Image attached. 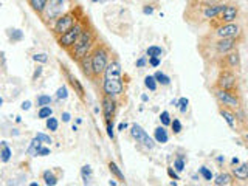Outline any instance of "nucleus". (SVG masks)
Masks as SVG:
<instances>
[{
    "label": "nucleus",
    "mask_w": 248,
    "mask_h": 186,
    "mask_svg": "<svg viewBox=\"0 0 248 186\" xmlns=\"http://www.w3.org/2000/svg\"><path fill=\"white\" fill-rule=\"evenodd\" d=\"M96 44L98 42H96L95 30L92 28L90 23H87V27L82 30L81 36L78 37L76 44L73 45V48L68 50L70 58H72L75 62H79L84 56H87V54H90L93 51V48H95Z\"/></svg>",
    "instance_id": "obj_1"
},
{
    "label": "nucleus",
    "mask_w": 248,
    "mask_h": 186,
    "mask_svg": "<svg viewBox=\"0 0 248 186\" xmlns=\"http://www.w3.org/2000/svg\"><path fill=\"white\" fill-rule=\"evenodd\" d=\"M81 17H84L82 16V10L81 8H72V10L65 11L64 14L61 16V17L53 23L51 25V33L54 37H59L61 34L67 33V31L75 27V23L79 20Z\"/></svg>",
    "instance_id": "obj_2"
},
{
    "label": "nucleus",
    "mask_w": 248,
    "mask_h": 186,
    "mask_svg": "<svg viewBox=\"0 0 248 186\" xmlns=\"http://www.w3.org/2000/svg\"><path fill=\"white\" fill-rule=\"evenodd\" d=\"M110 50L107 48L104 44H96L95 48L92 51V62H93V73H95V79L103 76L106 68L110 62Z\"/></svg>",
    "instance_id": "obj_3"
},
{
    "label": "nucleus",
    "mask_w": 248,
    "mask_h": 186,
    "mask_svg": "<svg viewBox=\"0 0 248 186\" xmlns=\"http://www.w3.org/2000/svg\"><path fill=\"white\" fill-rule=\"evenodd\" d=\"M87 23H89V20H87V17H81L79 20H78L76 23H75V27H72L70 28L67 33H64V34H61L59 37H56V41H58V45L61 46V48H64V50H70V48H73V45L76 44V41H78V37L81 36V33H82V30L87 27Z\"/></svg>",
    "instance_id": "obj_4"
},
{
    "label": "nucleus",
    "mask_w": 248,
    "mask_h": 186,
    "mask_svg": "<svg viewBox=\"0 0 248 186\" xmlns=\"http://www.w3.org/2000/svg\"><path fill=\"white\" fill-rule=\"evenodd\" d=\"M68 0H48V5H46V10L42 16V20L44 23H46V25H53L54 22H56L62 14H64L65 11V5H67Z\"/></svg>",
    "instance_id": "obj_5"
},
{
    "label": "nucleus",
    "mask_w": 248,
    "mask_h": 186,
    "mask_svg": "<svg viewBox=\"0 0 248 186\" xmlns=\"http://www.w3.org/2000/svg\"><path fill=\"white\" fill-rule=\"evenodd\" d=\"M213 93H214V98L219 101L220 106L232 108V110L240 107V99L236 95V92H230V90H223V89H219V87H214Z\"/></svg>",
    "instance_id": "obj_6"
},
{
    "label": "nucleus",
    "mask_w": 248,
    "mask_h": 186,
    "mask_svg": "<svg viewBox=\"0 0 248 186\" xmlns=\"http://www.w3.org/2000/svg\"><path fill=\"white\" fill-rule=\"evenodd\" d=\"M216 87L223 89V90H230V92H236L237 89V78L232 70L228 68H222L219 76L216 79Z\"/></svg>",
    "instance_id": "obj_7"
},
{
    "label": "nucleus",
    "mask_w": 248,
    "mask_h": 186,
    "mask_svg": "<svg viewBox=\"0 0 248 186\" xmlns=\"http://www.w3.org/2000/svg\"><path fill=\"white\" fill-rule=\"evenodd\" d=\"M237 41L239 37H222L217 39L214 42V51L217 56H225L231 51H234V48L237 46Z\"/></svg>",
    "instance_id": "obj_8"
},
{
    "label": "nucleus",
    "mask_w": 248,
    "mask_h": 186,
    "mask_svg": "<svg viewBox=\"0 0 248 186\" xmlns=\"http://www.w3.org/2000/svg\"><path fill=\"white\" fill-rule=\"evenodd\" d=\"M130 135L134 137L137 140V143L140 144H143L146 149H154L155 147V143L157 141H154V140L149 137V134L141 127V126H138V124H132V127H130Z\"/></svg>",
    "instance_id": "obj_9"
},
{
    "label": "nucleus",
    "mask_w": 248,
    "mask_h": 186,
    "mask_svg": "<svg viewBox=\"0 0 248 186\" xmlns=\"http://www.w3.org/2000/svg\"><path fill=\"white\" fill-rule=\"evenodd\" d=\"M103 93L112 98L121 96L124 93L123 79H103Z\"/></svg>",
    "instance_id": "obj_10"
},
{
    "label": "nucleus",
    "mask_w": 248,
    "mask_h": 186,
    "mask_svg": "<svg viewBox=\"0 0 248 186\" xmlns=\"http://www.w3.org/2000/svg\"><path fill=\"white\" fill-rule=\"evenodd\" d=\"M237 16H239V6L232 5V3H227V5H225V8H223V11L219 14V17L214 19V20H217V27H219V25H223V23L236 22Z\"/></svg>",
    "instance_id": "obj_11"
},
{
    "label": "nucleus",
    "mask_w": 248,
    "mask_h": 186,
    "mask_svg": "<svg viewBox=\"0 0 248 186\" xmlns=\"http://www.w3.org/2000/svg\"><path fill=\"white\" fill-rule=\"evenodd\" d=\"M101 106H103V115H104L106 123L107 121H113L115 113H116V108H118V103H116V98L103 95V99H101Z\"/></svg>",
    "instance_id": "obj_12"
},
{
    "label": "nucleus",
    "mask_w": 248,
    "mask_h": 186,
    "mask_svg": "<svg viewBox=\"0 0 248 186\" xmlns=\"http://www.w3.org/2000/svg\"><path fill=\"white\" fill-rule=\"evenodd\" d=\"M214 34L217 36V39L222 37H239L240 36V27L236 22L232 23H223V25H219L216 28Z\"/></svg>",
    "instance_id": "obj_13"
},
{
    "label": "nucleus",
    "mask_w": 248,
    "mask_h": 186,
    "mask_svg": "<svg viewBox=\"0 0 248 186\" xmlns=\"http://www.w3.org/2000/svg\"><path fill=\"white\" fill-rule=\"evenodd\" d=\"M227 3H213V5H208L205 8H202V17H203L205 20H209L213 22L214 19L219 17V14L223 11V8Z\"/></svg>",
    "instance_id": "obj_14"
},
{
    "label": "nucleus",
    "mask_w": 248,
    "mask_h": 186,
    "mask_svg": "<svg viewBox=\"0 0 248 186\" xmlns=\"http://www.w3.org/2000/svg\"><path fill=\"white\" fill-rule=\"evenodd\" d=\"M104 79H123V70L121 64L116 59H112L104 72Z\"/></svg>",
    "instance_id": "obj_15"
},
{
    "label": "nucleus",
    "mask_w": 248,
    "mask_h": 186,
    "mask_svg": "<svg viewBox=\"0 0 248 186\" xmlns=\"http://www.w3.org/2000/svg\"><path fill=\"white\" fill-rule=\"evenodd\" d=\"M61 67H62V72H64V75H65V78H67V81H68V84L72 85L73 87V90H75V93L78 96H79L81 99H84V93H85V90H84V87H82V84L76 79V78L68 72V68L64 65V64H61Z\"/></svg>",
    "instance_id": "obj_16"
},
{
    "label": "nucleus",
    "mask_w": 248,
    "mask_h": 186,
    "mask_svg": "<svg viewBox=\"0 0 248 186\" xmlns=\"http://www.w3.org/2000/svg\"><path fill=\"white\" fill-rule=\"evenodd\" d=\"M222 64L223 67L222 68H228V70H236L240 67V56L237 50L236 51H231L228 54H225L223 59H222Z\"/></svg>",
    "instance_id": "obj_17"
},
{
    "label": "nucleus",
    "mask_w": 248,
    "mask_h": 186,
    "mask_svg": "<svg viewBox=\"0 0 248 186\" xmlns=\"http://www.w3.org/2000/svg\"><path fill=\"white\" fill-rule=\"evenodd\" d=\"M79 67H81V72L84 73L85 78H89V79L95 81V73H93V62H92V53L87 54V56H84L79 62Z\"/></svg>",
    "instance_id": "obj_18"
},
{
    "label": "nucleus",
    "mask_w": 248,
    "mask_h": 186,
    "mask_svg": "<svg viewBox=\"0 0 248 186\" xmlns=\"http://www.w3.org/2000/svg\"><path fill=\"white\" fill-rule=\"evenodd\" d=\"M220 115L222 118L227 121V124L231 127V129H236L237 126V118H236V113L232 112V108H228V107H220Z\"/></svg>",
    "instance_id": "obj_19"
},
{
    "label": "nucleus",
    "mask_w": 248,
    "mask_h": 186,
    "mask_svg": "<svg viewBox=\"0 0 248 186\" xmlns=\"http://www.w3.org/2000/svg\"><path fill=\"white\" fill-rule=\"evenodd\" d=\"M231 174L237 180H248V163H242V165L239 163L231 169Z\"/></svg>",
    "instance_id": "obj_20"
},
{
    "label": "nucleus",
    "mask_w": 248,
    "mask_h": 186,
    "mask_svg": "<svg viewBox=\"0 0 248 186\" xmlns=\"http://www.w3.org/2000/svg\"><path fill=\"white\" fill-rule=\"evenodd\" d=\"M27 2L31 6V10H33L39 17H42L46 10V5H48V0H27Z\"/></svg>",
    "instance_id": "obj_21"
},
{
    "label": "nucleus",
    "mask_w": 248,
    "mask_h": 186,
    "mask_svg": "<svg viewBox=\"0 0 248 186\" xmlns=\"http://www.w3.org/2000/svg\"><path fill=\"white\" fill-rule=\"evenodd\" d=\"M232 182H234V175L230 172H220L219 175L214 177L216 186H228V185H232Z\"/></svg>",
    "instance_id": "obj_22"
},
{
    "label": "nucleus",
    "mask_w": 248,
    "mask_h": 186,
    "mask_svg": "<svg viewBox=\"0 0 248 186\" xmlns=\"http://www.w3.org/2000/svg\"><path fill=\"white\" fill-rule=\"evenodd\" d=\"M42 180L46 186H56L59 183V178L58 175L53 172L51 169H46L44 170V174H42Z\"/></svg>",
    "instance_id": "obj_23"
},
{
    "label": "nucleus",
    "mask_w": 248,
    "mask_h": 186,
    "mask_svg": "<svg viewBox=\"0 0 248 186\" xmlns=\"http://www.w3.org/2000/svg\"><path fill=\"white\" fill-rule=\"evenodd\" d=\"M154 138H155V141L157 143H161V144H165L168 143V140H169V135H168V130L165 129V126H158L157 129H155L154 132Z\"/></svg>",
    "instance_id": "obj_24"
},
{
    "label": "nucleus",
    "mask_w": 248,
    "mask_h": 186,
    "mask_svg": "<svg viewBox=\"0 0 248 186\" xmlns=\"http://www.w3.org/2000/svg\"><path fill=\"white\" fill-rule=\"evenodd\" d=\"M44 146V143L41 141L39 138H33V141L30 143V147H28V154L30 155H33V157H37V154H39V151H41V147Z\"/></svg>",
    "instance_id": "obj_25"
},
{
    "label": "nucleus",
    "mask_w": 248,
    "mask_h": 186,
    "mask_svg": "<svg viewBox=\"0 0 248 186\" xmlns=\"http://www.w3.org/2000/svg\"><path fill=\"white\" fill-rule=\"evenodd\" d=\"M163 48L161 46H157V45H151L149 48L146 50V56L147 58H161L163 56Z\"/></svg>",
    "instance_id": "obj_26"
},
{
    "label": "nucleus",
    "mask_w": 248,
    "mask_h": 186,
    "mask_svg": "<svg viewBox=\"0 0 248 186\" xmlns=\"http://www.w3.org/2000/svg\"><path fill=\"white\" fill-rule=\"evenodd\" d=\"M108 170H110L112 172V175H115L116 178H118L120 182H123L124 183V180H126V178H124V174L121 172V169L116 166V163H113V161H108Z\"/></svg>",
    "instance_id": "obj_27"
},
{
    "label": "nucleus",
    "mask_w": 248,
    "mask_h": 186,
    "mask_svg": "<svg viewBox=\"0 0 248 186\" xmlns=\"http://www.w3.org/2000/svg\"><path fill=\"white\" fill-rule=\"evenodd\" d=\"M11 149L8 147L6 141H2V152H0V160H2V163H8L11 160Z\"/></svg>",
    "instance_id": "obj_28"
},
{
    "label": "nucleus",
    "mask_w": 248,
    "mask_h": 186,
    "mask_svg": "<svg viewBox=\"0 0 248 186\" xmlns=\"http://www.w3.org/2000/svg\"><path fill=\"white\" fill-rule=\"evenodd\" d=\"M144 85H146V89H149L151 92H155L158 87V82H157V79H155L154 75H147L144 78Z\"/></svg>",
    "instance_id": "obj_29"
},
{
    "label": "nucleus",
    "mask_w": 248,
    "mask_h": 186,
    "mask_svg": "<svg viewBox=\"0 0 248 186\" xmlns=\"http://www.w3.org/2000/svg\"><path fill=\"white\" fill-rule=\"evenodd\" d=\"M50 116H53V108H51L50 106L39 107V110H37V118L46 120V118H50Z\"/></svg>",
    "instance_id": "obj_30"
},
{
    "label": "nucleus",
    "mask_w": 248,
    "mask_h": 186,
    "mask_svg": "<svg viewBox=\"0 0 248 186\" xmlns=\"http://www.w3.org/2000/svg\"><path fill=\"white\" fill-rule=\"evenodd\" d=\"M81 177H82V182L85 185H89L92 182V168L89 165H85L81 168Z\"/></svg>",
    "instance_id": "obj_31"
},
{
    "label": "nucleus",
    "mask_w": 248,
    "mask_h": 186,
    "mask_svg": "<svg viewBox=\"0 0 248 186\" xmlns=\"http://www.w3.org/2000/svg\"><path fill=\"white\" fill-rule=\"evenodd\" d=\"M51 96L50 95H45V93H42V95H39L36 98V104L37 107H44V106H50L51 104Z\"/></svg>",
    "instance_id": "obj_32"
},
{
    "label": "nucleus",
    "mask_w": 248,
    "mask_h": 186,
    "mask_svg": "<svg viewBox=\"0 0 248 186\" xmlns=\"http://www.w3.org/2000/svg\"><path fill=\"white\" fill-rule=\"evenodd\" d=\"M45 124H46V129H48L50 132H58V127H59L58 118H54V116H50V118L45 120Z\"/></svg>",
    "instance_id": "obj_33"
},
{
    "label": "nucleus",
    "mask_w": 248,
    "mask_h": 186,
    "mask_svg": "<svg viewBox=\"0 0 248 186\" xmlns=\"http://www.w3.org/2000/svg\"><path fill=\"white\" fill-rule=\"evenodd\" d=\"M154 76H155V79H157V82L161 84V85H165V87L170 84V78L168 75H165L163 72H155Z\"/></svg>",
    "instance_id": "obj_34"
},
{
    "label": "nucleus",
    "mask_w": 248,
    "mask_h": 186,
    "mask_svg": "<svg viewBox=\"0 0 248 186\" xmlns=\"http://www.w3.org/2000/svg\"><path fill=\"white\" fill-rule=\"evenodd\" d=\"M185 166H186V160L183 155H178V157L174 160V169L177 170V172H182V170H185Z\"/></svg>",
    "instance_id": "obj_35"
},
{
    "label": "nucleus",
    "mask_w": 248,
    "mask_h": 186,
    "mask_svg": "<svg viewBox=\"0 0 248 186\" xmlns=\"http://www.w3.org/2000/svg\"><path fill=\"white\" fill-rule=\"evenodd\" d=\"M8 37H10L13 42H19L23 39V33L20 30H8Z\"/></svg>",
    "instance_id": "obj_36"
},
{
    "label": "nucleus",
    "mask_w": 248,
    "mask_h": 186,
    "mask_svg": "<svg viewBox=\"0 0 248 186\" xmlns=\"http://www.w3.org/2000/svg\"><path fill=\"white\" fill-rule=\"evenodd\" d=\"M199 174L203 177V180H206V182H211L213 178H214V175H213V172L209 170L206 166H202L200 169H199Z\"/></svg>",
    "instance_id": "obj_37"
},
{
    "label": "nucleus",
    "mask_w": 248,
    "mask_h": 186,
    "mask_svg": "<svg viewBox=\"0 0 248 186\" xmlns=\"http://www.w3.org/2000/svg\"><path fill=\"white\" fill-rule=\"evenodd\" d=\"M188 106H189V99L188 98H180L177 101V107L180 108L182 113H186V110H188Z\"/></svg>",
    "instance_id": "obj_38"
},
{
    "label": "nucleus",
    "mask_w": 248,
    "mask_h": 186,
    "mask_svg": "<svg viewBox=\"0 0 248 186\" xmlns=\"http://www.w3.org/2000/svg\"><path fill=\"white\" fill-rule=\"evenodd\" d=\"M160 121H161V124L163 126H170V123H172V120H170V115H169V112L168 110H163L161 112V115H160Z\"/></svg>",
    "instance_id": "obj_39"
},
{
    "label": "nucleus",
    "mask_w": 248,
    "mask_h": 186,
    "mask_svg": "<svg viewBox=\"0 0 248 186\" xmlns=\"http://www.w3.org/2000/svg\"><path fill=\"white\" fill-rule=\"evenodd\" d=\"M34 62H39V64H46L48 62V54L46 53H36L33 56Z\"/></svg>",
    "instance_id": "obj_40"
},
{
    "label": "nucleus",
    "mask_w": 248,
    "mask_h": 186,
    "mask_svg": "<svg viewBox=\"0 0 248 186\" xmlns=\"http://www.w3.org/2000/svg\"><path fill=\"white\" fill-rule=\"evenodd\" d=\"M56 98H58V99H62V101L68 98V89H67V85H62V87L58 89V92H56Z\"/></svg>",
    "instance_id": "obj_41"
},
{
    "label": "nucleus",
    "mask_w": 248,
    "mask_h": 186,
    "mask_svg": "<svg viewBox=\"0 0 248 186\" xmlns=\"http://www.w3.org/2000/svg\"><path fill=\"white\" fill-rule=\"evenodd\" d=\"M170 129H172V132H174L175 135H177V134H180V132H182V129H183V126H182L180 120L174 118V120H172V123H170Z\"/></svg>",
    "instance_id": "obj_42"
},
{
    "label": "nucleus",
    "mask_w": 248,
    "mask_h": 186,
    "mask_svg": "<svg viewBox=\"0 0 248 186\" xmlns=\"http://www.w3.org/2000/svg\"><path fill=\"white\" fill-rule=\"evenodd\" d=\"M36 138L41 140V141H42L44 144H51V143H53L51 137H50V135H45V134H42V132H39V134L36 135Z\"/></svg>",
    "instance_id": "obj_43"
},
{
    "label": "nucleus",
    "mask_w": 248,
    "mask_h": 186,
    "mask_svg": "<svg viewBox=\"0 0 248 186\" xmlns=\"http://www.w3.org/2000/svg\"><path fill=\"white\" fill-rule=\"evenodd\" d=\"M106 126H107V135L108 138H115V132H113V121H107L106 123Z\"/></svg>",
    "instance_id": "obj_44"
},
{
    "label": "nucleus",
    "mask_w": 248,
    "mask_h": 186,
    "mask_svg": "<svg viewBox=\"0 0 248 186\" xmlns=\"http://www.w3.org/2000/svg\"><path fill=\"white\" fill-rule=\"evenodd\" d=\"M168 175L172 178V180H180V177H178L177 170L174 168H168Z\"/></svg>",
    "instance_id": "obj_45"
},
{
    "label": "nucleus",
    "mask_w": 248,
    "mask_h": 186,
    "mask_svg": "<svg viewBox=\"0 0 248 186\" xmlns=\"http://www.w3.org/2000/svg\"><path fill=\"white\" fill-rule=\"evenodd\" d=\"M42 72H44L42 65H37V67H36V70H34V73H33V81L39 79V78H41V75H42Z\"/></svg>",
    "instance_id": "obj_46"
},
{
    "label": "nucleus",
    "mask_w": 248,
    "mask_h": 186,
    "mask_svg": "<svg viewBox=\"0 0 248 186\" xmlns=\"http://www.w3.org/2000/svg\"><path fill=\"white\" fill-rule=\"evenodd\" d=\"M160 64H161V58H149V65L151 67L157 68Z\"/></svg>",
    "instance_id": "obj_47"
},
{
    "label": "nucleus",
    "mask_w": 248,
    "mask_h": 186,
    "mask_svg": "<svg viewBox=\"0 0 248 186\" xmlns=\"http://www.w3.org/2000/svg\"><path fill=\"white\" fill-rule=\"evenodd\" d=\"M146 64H149V58H146V56H143V58H140V59L137 61V67H138V68H141V67H144Z\"/></svg>",
    "instance_id": "obj_48"
},
{
    "label": "nucleus",
    "mask_w": 248,
    "mask_h": 186,
    "mask_svg": "<svg viewBox=\"0 0 248 186\" xmlns=\"http://www.w3.org/2000/svg\"><path fill=\"white\" fill-rule=\"evenodd\" d=\"M45 155H50V149H48V147L42 146L41 151H39V154H37V157H45Z\"/></svg>",
    "instance_id": "obj_49"
},
{
    "label": "nucleus",
    "mask_w": 248,
    "mask_h": 186,
    "mask_svg": "<svg viewBox=\"0 0 248 186\" xmlns=\"http://www.w3.org/2000/svg\"><path fill=\"white\" fill-rule=\"evenodd\" d=\"M143 13L147 16V14H152L154 13V6L152 5H144L143 6Z\"/></svg>",
    "instance_id": "obj_50"
},
{
    "label": "nucleus",
    "mask_w": 248,
    "mask_h": 186,
    "mask_svg": "<svg viewBox=\"0 0 248 186\" xmlns=\"http://www.w3.org/2000/svg\"><path fill=\"white\" fill-rule=\"evenodd\" d=\"M20 107H22V110H30V107H31V101H23Z\"/></svg>",
    "instance_id": "obj_51"
},
{
    "label": "nucleus",
    "mask_w": 248,
    "mask_h": 186,
    "mask_svg": "<svg viewBox=\"0 0 248 186\" xmlns=\"http://www.w3.org/2000/svg\"><path fill=\"white\" fill-rule=\"evenodd\" d=\"M70 118H72V116H70L68 112H64V113H62V121H64V123H68Z\"/></svg>",
    "instance_id": "obj_52"
},
{
    "label": "nucleus",
    "mask_w": 248,
    "mask_h": 186,
    "mask_svg": "<svg viewBox=\"0 0 248 186\" xmlns=\"http://www.w3.org/2000/svg\"><path fill=\"white\" fill-rule=\"evenodd\" d=\"M216 161L219 163V165H222V163H225V157H223V155H219V157L216 158Z\"/></svg>",
    "instance_id": "obj_53"
},
{
    "label": "nucleus",
    "mask_w": 248,
    "mask_h": 186,
    "mask_svg": "<svg viewBox=\"0 0 248 186\" xmlns=\"http://www.w3.org/2000/svg\"><path fill=\"white\" fill-rule=\"evenodd\" d=\"M126 127H127V123H121L120 126H118V130H124Z\"/></svg>",
    "instance_id": "obj_54"
},
{
    "label": "nucleus",
    "mask_w": 248,
    "mask_h": 186,
    "mask_svg": "<svg viewBox=\"0 0 248 186\" xmlns=\"http://www.w3.org/2000/svg\"><path fill=\"white\" fill-rule=\"evenodd\" d=\"M231 165H232V166L239 165V158H237V157H234V158H232V160H231Z\"/></svg>",
    "instance_id": "obj_55"
},
{
    "label": "nucleus",
    "mask_w": 248,
    "mask_h": 186,
    "mask_svg": "<svg viewBox=\"0 0 248 186\" xmlns=\"http://www.w3.org/2000/svg\"><path fill=\"white\" fill-rule=\"evenodd\" d=\"M141 101H143V103H147V101H149V96H147V95H141Z\"/></svg>",
    "instance_id": "obj_56"
},
{
    "label": "nucleus",
    "mask_w": 248,
    "mask_h": 186,
    "mask_svg": "<svg viewBox=\"0 0 248 186\" xmlns=\"http://www.w3.org/2000/svg\"><path fill=\"white\" fill-rule=\"evenodd\" d=\"M108 185H110V186H115V185H116V182H113V180H110V182H108Z\"/></svg>",
    "instance_id": "obj_57"
},
{
    "label": "nucleus",
    "mask_w": 248,
    "mask_h": 186,
    "mask_svg": "<svg viewBox=\"0 0 248 186\" xmlns=\"http://www.w3.org/2000/svg\"><path fill=\"white\" fill-rule=\"evenodd\" d=\"M92 2H93V3H98V2H101V0H92Z\"/></svg>",
    "instance_id": "obj_58"
},
{
    "label": "nucleus",
    "mask_w": 248,
    "mask_h": 186,
    "mask_svg": "<svg viewBox=\"0 0 248 186\" xmlns=\"http://www.w3.org/2000/svg\"><path fill=\"white\" fill-rule=\"evenodd\" d=\"M247 138H248V135H247Z\"/></svg>",
    "instance_id": "obj_59"
}]
</instances>
